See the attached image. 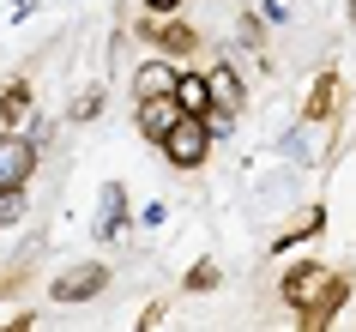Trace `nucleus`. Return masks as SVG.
Masks as SVG:
<instances>
[{
    "instance_id": "obj_1",
    "label": "nucleus",
    "mask_w": 356,
    "mask_h": 332,
    "mask_svg": "<svg viewBox=\"0 0 356 332\" xmlns=\"http://www.w3.org/2000/svg\"><path fill=\"white\" fill-rule=\"evenodd\" d=\"M206 121H200V115H175V121H169V133H163V151H169V164L175 169H193L200 164V157H206Z\"/></svg>"
},
{
    "instance_id": "obj_2",
    "label": "nucleus",
    "mask_w": 356,
    "mask_h": 332,
    "mask_svg": "<svg viewBox=\"0 0 356 332\" xmlns=\"http://www.w3.org/2000/svg\"><path fill=\"white\" fill-rule=\"evenodd\" d=\"M37 169V145L24 133H0V187H24Z\"/></svg>"
},
{
    "instance_id": "obj_3",
    "label": "nucleus",
    "mask_w": 356,
    "mask_h": 332,
    "mask_svg": "<svg viewBox=\"0 0 356 332\" xmlns=\"http://www.w3.org/2000/svg\"><path fill=\"white\" fill-rule=\"evenodd\" d=\"M326 284H332V272H326V266H296V272L284 278V302L308 314L320 296H326Z\"/></svg>"
},
{
    "instance_id": "obj_4",
    "label": "nucleus",
    "mask_w": 356,
    "mask_h": 332,
    "mask_svg": "<svg viewBox=\"0 0 356 332\" xmlns=\"http://www.w3.org/2000/svg\"><path fill=\"white\" fill-rule=\"evenodd\" d=\"M169 97H175V109H181V115H206L211 109V91H206V79H200V73H175V91H169Z\"/></svg>"
},
{
    "instance_id": "obj_5",
    "label": "nucleus",
    "mask_w": 356,
    "mask_h": 332,
    "mask_svg": "<svg viewBox=\"0 0 356 332\" xmlns=\"http://www.w3.org/2000/svg\"><path fill=\"white\" fill-rule=\"evenodd\" d=\"M103 278H109L103 266H79V272H67V278L55 284V302H79V296H97V290H103Z\"/></svg>"
},
{
    "instance_id": "obj_6",
    "label": "nucleus",
    "mask_w": 356,
    "mask_h": 332,
    "mask_svg": "<svg viewBox=\"0 0 356 332\" xmlns=\"http://www.w3.org/2000/svg\"><path fill=\"white\" fill-rule=\"evenodd\" d=\"M175 115H181V109H175V97H169V91L163 97H145V103H139V127H145L151 139H163Z\"/></svg>"
},
{
    "instance_id": "obj_7",
    "label": "nucleus",
    "mask_w": 356,
    "mask_h": 332,
    "mask_svg": "<svg viewBox=\"0 0 356 332\" xmlns=\"http://www.w3.org/2000/svg\"><path fill=\"white\" fill-rule=\"evenodd\" d=\"M133 85H139V97H163V91H175V67L169 61H145L133 73Z\"/></svg>"
},
{
    "instance_id": "obj_8",
    "label": "nucleus",
    "mask_w": 356,
    "mask_h": 332,
    "mask_svg": "<svg viewBox=\"0 0 356 332\" xmlns=\"http://www.w3.org/2000/svg\"><path fill=\"white\" fill-rule=\"evenodd\" d=\"M206 91H211V103H218V109H229V115L242 109V79L229 73V67H218V73L206 79Z\"/></svg>"
},
{
    "instance_id": "obj_9",
    "label": "nucleus",
    "mask_w": 356,
    "mask_h": 332,
    "mask_svg": "<svg viewBox=\"0 0 356 332\" xmlns=\"http://www.w3.org/2000/svg\"><path fill=\"white\" fill-rule=\"evenodd\" d=\"M145 37L157 42L163 55H188L193 42H200V37H193V31H188V24H163V31H145Z\"/></svg>"
},
{
    "instance_id": "obj_10",
    "label": "nucleus",
    "mask_w": 356,
    "mask_h": 332,
    "mask_svg": "<svg viewBox=\"0 0 356 332\" xmlns=\"http://www.w3.org/2000/svg\"><path fill=\"white\" fill-rule=\"evenodd\" d=\"M24 218V187H0V230Z\"/></svg>"
},
{
    "instance_id": "obj_11",
    "label": "nucleus",
    "mask_w": 356,
    "mask_h": 332,
    "mask_svg": "<svg viewBox=\"0 0 356 332\" xmlns=\"http://www.w3.org/2000/svg\"><path fill=\"white\" fill-rule=\"evenodd\" d=\"M24 109H31V85H13V91L0 97V121H19Z\"/></svg>"
},
{
    "instance_id": "obj_12",
    "label": "nucleus",
    "mask_w": 356,
    "mask_h": 332,
    "mask_svg": "<svg viewBox=\"0 0 356 332\" xmlns=\"http://www.w3.org/2000/svg\"><path fill=\"white\" fill-rule=\"evenodd\" d=\"M97 236H121V187L103 193V230H97Z\"/></svg>"
},
{
    "instance_id": "obj_13",
    "label": "nucleus",
    "mask_w": 356,
    "mask_h": 332,
    "mask_svg": "<svg viewBox=\"0 0 356 332\" xmlns=\"http://www.w3.org/2000/svg\"><path fill=\"white\" fill-rule=\"evenodd\" d=\"M211 284H218V266H211V260H200V266L188 272V290H211Z\"/></svg>"
},
{
    "instance_id": "obj_14",
    "label": "nucleus",
    "mask_w": 356,
    "mask_h": 332,
    "mask_svg": "<svg viewBox=\"0 0 356 332\" xmlns=\"http://www.w3.org/2000/svg\"><path fill=\"white\" fill-rule=\"evenodd\" d=\"M326 103H332V79H320V91L308 97V121H314V115H326Z\"/></svg>"
},
{
    "instance_id": "obj_15",
    "label": "nucleus",
    "mask_w": 356,
    "mask_h": 332,
    "mask_svg": "<svg viewBox=\"0 0 356 332\" xmlns=\"http://www.w3.org/2000/svg\"><path fill=\"white\" fill-rule=\"evenodd\" d=\"M97 109H103V91H85V97L73 103V115H79V121H85V115H97Z\"/></svg>"
},
{
    "instance_id": "obj_16",
    "label": "nucleus",
    "mask_w": 356,
    "mask_h": 332,
    "mask_svg": "<svg viewBox=\"0 0 356 332\" xmlns=\"http://www.w3.org/2000/svg\"><path fill=\"white\" fill-rule=\"evenodd\" d=\"M151 13H175V6H181V0H145Z\"/></svg>"
}]
</instances>
